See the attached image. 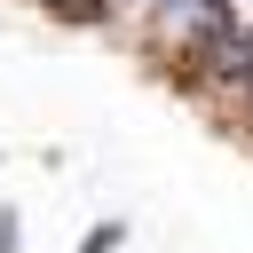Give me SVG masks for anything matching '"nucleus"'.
Here are the masks:
<instances>
[{
    "label": "nucleus",
    "mask_w": 253,
    "mask_h": 253,
    "mask_svg": "<svg viewBox=\"0 0 253 253\" xmlns=\"http://www.w3.org/2000/svg\"><path fill=\"white\" fill-rule=\"evenodd\" d=\"M40 8H55V16H71V24H95V16H111V0H40Z\"/></svg>",
    "instance_id": "obj_1"
}]
</instances>
